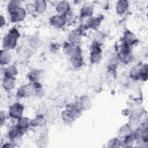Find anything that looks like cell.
<instances>
[{"label": "cell", "instance_id": "1", "mask_svg": "<svg viewBox=\"0 0 148 148\" xmlns=\"http://www.w3.org/2000/svg\"><path fill=\"white\" fill-rule=\"evenodd\" d=\"M10 114L14 118H20L23 112V107L19 103H15L10 108Z\"/></svg>", "mask_w": 148, "mask_h": 148}, {"label": "cell", "instance_id": "2", "mask_svg": "<svg viewBox=\"0 0 148 148\" xmlns=\"http://www.w3.org/2000/svg\"><path fill=\"white\" fill-rule=\"evenodd\" d=\"M11 18L13 21H19L24 19L25 13V11L22 8H18L16 10L13 11L10 13Z\"/></svg>", "mask_w": 148, "mask_h": 148}, {"label": "cell", "instance_id": "3", "mask_svg": "<svg viewBox=\"0 0 148 148\" xmlns=\"http://www.w3.org/2000/svg\"><path fill=\"white\" fill-rule=\"evenodd\" d=\"M79 48L74 44H68L64 46V51L69 54L73 56L79 54Z\"/></svg>", "mask_w": 148, "mask_h": 148}, {"label": "cell", "instance_id": "4", "mask_svg": "<svg viewBox=\"0 0 148 148\" xmlns=\"http://www.w3.org/2000/svg\"><path fill=\"white\" fill-rule=\"evenodd\" d=\"M51 23L54 25L55 27H61L65 23V20L63 17L59 16H56L51 18Z\"/></svg>", "mask_w": 148, "mask_h": 148}, {"label": "cell", "instance_id": "5", "mask_svg": "<svg viewBox=\"0 0 148 148\" xmlns=\"http://www.w3.org/2000/svg\"><path fill=\"white\" fill-rule=\"evenodd\" d=\"M101 58V49L99 47H95L92 51L91 55V60L92 62H95L98 61Z\"/></svg>", "mask_w": 148, "mask_h": 148}, {"label": "cell", "instance_id": "6", "mask_svg": "<svg viewBox=\"0 0 148 148\" xmlns=\"http://www.w3.org/2000/svg\"><path fill=\"white\" fill-rule=\"evenodd\" d=\"M128 8V3L127 1H119L117 5V12L120 13L122 14L124 13Z\"/></svg>", "mask_w": 148, "mask_h": 148}, {"label": "cell", "instance_id": "7", "mask_svg": "<svg viewBox=\"0 0 148 148\" xmlns=\"http://www.w3.org/2000/svg\"><path fill=\"white\" fill-rule=\"evenodd\" d=\"M31 123V122L30 121V120L27 119V118H25V117H21L20 118L18 121V127L20 128V129L23 130L24 128H27L29 125Z\"/></svg>", "mask_w": 148, "mask_h": 148}, {"label": "cell", "instance_id": "8", "mask_svg": "<svg viewBox=\"0 0 148 148\" xmlns=\"http://www.w3.org/2000/svg\"><path fill=\"white\" fill-rule=\"evenodd\" d=\"M32 91L31 87L30 86H25L20 87L18 90V93L22 97L28 95Z\"/></svg>", "mask_w": 148, "mask_h": 148}, {"label": "cell", "instance_id": "9", "mask_svg": "<svg viewBox=\"0 0 148 148\" xmlns=\"http://www.w3.org/2000/svg\"><path fill=\"white\" fill-rule=\"evenodd\" d=\"M3 84L6 89L10 90L14 86V81L12 77H6L4 79Z\"/></svg>", "mask_w": 148, "mask_h": 148}, {"label": "cell", "instance_id": "10", "mask_svg": "<svg viewBox=\"0 0 148 148\" xmlns=\"http://www.w3.org/2000/svg\"><path fill=\"white\" fill-rule=\"evenodd\" d=\"M72 62L73 65L76 67H79L82 65V58L79 54H76L72 56Z\"/></svg>", "mask_w": 148, "mask_h": 148}, {"label": "cell", "instance_id": "11", "mask_svg": "<svg viewBox=\"0 0 148 148\" xmlns=\"http://www.w3.org/2000/svg\"><path fill=\"white\" fill-rule=\"evenodd\" d=\"M124 41L127 45L132 43L135 41V35L130 32L126 33L124 36Z\"/></svg>", "mask_w": 148, "mask_h": 148}, {"label": "cell", "instance_id": "12", "mask_svg": "<svg viewBox=\"0 0 148 148\" xmlns=\"http://www.w3.org/2000/svg\"><path fill=\"white\" fill-rule=\"evenodd\" d=\"M57 9L59 12L65 13L68 11L69 9V5L66 2H61L58 4Z\"/></svg>", "mask_w": 148, "mask_h": 148}, {"label": "cell", "instance_id": "13", "mask_svg": "<svg viewBox=\"0 0 148 148\" xmlns=\"http://www.w3.org/2000/svg\"><path fill=\"white\" fill-rule=\"evenodd\" d=\"M45 122V120L42 116H38L31 121V124L32 125H33L35 126H40L43 125Z\"/></svg>", "mask_w": 148, "mask_h": 148}, {"label": "cell", "instance_id": "14", "mask_svg": "<svg viewBox=\"0 0 148 148\" xmlns=\"http://www.w3.org/2000/svg\"><path fill=\"white\" fill-rule=\"evenodd\" d=\"M16 73V69L13 66H10L6 69L5 74L6 77H12V76Z\"/></svg>", "mask_w": 148, "mask_h": 148}, {"label": "cell", "instance_id": "15", "mask_svg": "<svg viewBox=\"0 0 148 148\" xmlns=\"http://www.w3.org/2000/svg\"><path fill=\"white\" fill-rule=\"evenodd\" d=\"M69 39L73 43H78L80 41V36L79 34L76 32H73V33H72L70 36H69Z\"/></svg>", "mask_w": 148, "mask_h": 148}, {"label": "cell", "instance_id": "16", "mask_svg": "<svg viewBox=\"0 0 148 148\" xmlns=\"http://www.w3.org/2000/svg\"><path fill=\"white\" fill-rule=\"evenodd\" d=\"M36 5L35 6L36 10L40 12H42L45 10L46 8V4L43 1H38L36 2Z\"/></svg>", "mask_w": 148, "mask_h": 148}, {"label": "cell", "instance_id": "17", "mask_svg": "<svg viewBox=\"0 0 148 148\" xmlns=\"http://www.w3.org/2000/svg\"><path fill=\"white\" fill-rule=\"evenodd\" d=\"M99 22L100 21H99L98 18H93L88 21V24L90 27L92 28V27H98V25L99 24Z\"/></svg>", "mask_w": 148, "mask_h": 148}, {"label": "cell", "instance_id": "18", "mask_svg": "<svg viewBox=\"0 0 148 148\" xmlns=\"http://www.w3.org/2000/svg\"><path fill=\"white\" fill-rule=\"evenodd\" d=\"M82 10H83V14L84 15L91 14V13L92 12V8L89 5H85L83 7Z\"/></svg>", "mask_w": 148, "mask_h": 148}, {"label": "cell", "instance_id": "19", "mask_svg": "<svg viewBox=\"0 0 148 148\" xmlns=\"http://www.w3.org/2000/svg\"><path fill=\"white\" fill-rule=\"evenodd\" d=\"M2 53L4 54L5 56L3 57V56H1V57H3V58H1V62H3V60H5L3 63L6 64V63H8L9 61H10V54H9V53H8V51H7V50H5L4 52L2 51Z\"/></svg>", "mask_w": 148, "mask_h": 148}, {"label": "cell", "instance_id": "20", "mask_svg": "<svg viewBox=\"0 0 148 148\" xmlns=\"http://www.w3.org/2000/svg\"><path fill=\"white\" fill-rule=\"evenodd\" d=\"M31 75V79H32L33 81L35 80L37 78L39 77V73L36 72H32V74H30Z\"/></svg>", "mask_w": 148, "mask_h": 148}]
</instances>
